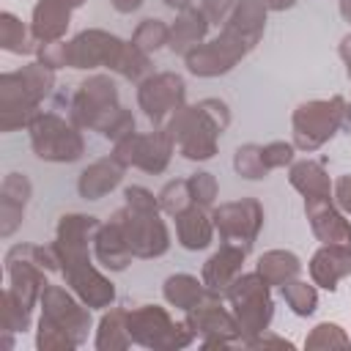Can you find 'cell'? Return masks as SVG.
<instances>
[{"instance_id":"43","label":"cell","mask_w":351,"mask_h":351,"mask_svg":"<svg viewBox=\"0 0 351 351\" xmlns=\"http://www.w3.org/2000/svg\"><path fill=\"white\" fill-rule=\"evenodd\" d=\"M239 3H241V0H203V3H200V11L206 14V19H208L211 25H225V22L230 19V14L236 11Z\"/></svg>"},{"instance_id":"50","label":"cell","mask_w":351,"mask_h":351,"mask_svg":"<svg viewBox=\"0 0 351 351\" xmlns=\"http://www.w3.org/2000/svg\"><path fill=\"white\" fill-rule=\"evenodd\" d=\"M66 3H69V5H71V8H74V11H77V8H82V5H85V0H66Z\"/></svg>"},{"instance_id":"28","label":"cell","mask_w":351,"mask_h":351,"mask_svg":"<svg viewBox=\"0 0 351 351\" xmlns=\"http://www.w3.org/2000/svg\"><path fill=\"white\" fill-rule=\"evenodd\" d=\"M288 181L302 197L335 195V186L329 181V173H326L324 162H315V159H299V162L293 159L291 170H288Z\"/></svg>"},{"instance_id":"8","label":"cell","mask_w":351,"mask_h":351,"mask_svg":"<svg viewBox=\"0 0 351 351\" xmlns=\"http://www.w3.org/2000/svg\"><path fill=\"white\" fill-rule=\"evenodd\" d=\"M27 134H30L33 154L44 162L69 165V162H77L85 154V140H82L80 126L71 118L69 121L60 118L58 112H44L41 110L30 121Z\"/></svg>"},{"instance_id":"39","label":"cell","mask_w":351,"mask_h":351,"mask_svg":"<svg viewBox=\"0 0 351 351\" xmlns=\"http://www.w3.org/2000/svg\"><path fill=\"white\" fill-rule=\"evenodd\" d=\"M156 197H159V208H162V214H167V217H176V214H181L186 206H192V195H189L186 178L167 181V184L159 189Z\"/></svg>"},{"instance_id":"29","label":"cell","mask_w":351,"mask_h":351,"mask_svg":"<svg viewBox=\"0 0 351 351\" xmlns=\"http://www.w3.org/2000/svg\"><path fill=\"white\" fill-rule=\"evenodd\" d=\"M255 271L263 277L266 285L280 288V285H285L288 280H293V277L302 274V261H299V255L291 252V250H269V252H263V255L258 258Z\"/></svg>"},{"instance_id":"40","label":"cell","mask_w":351,"mask_h":351,"mask_svg":"<svg viewBox=\"0 0 351 351\" xmlns=\"http://www.w3.org/2000/svg\"><path fill=\"white\" fill-rule=\"evenodd\" d=\"M186 186H189L192 203H197V206H206V208H211V206L217 203V195H219V184H217L214 173H206V170H200V173H192V176L186 178Z\"/></svg>"},{"instance_id":"15","label":"cell","mask_w":351,"mask_h":351,"mask_svg":"<svg viewBox=\"0 0 351 351\" xmlns=\"http://www.w3.org/2000/svg\"><path fill=\"white\" fill-rule=\"evenodd\" d=\"M214 228L222 241L239 244L244 250H252L258 241V233L263 228V206L255 197H241L230 203H219L211 208Z\"/></svg>"},{"instance_id":"45","label":"cell","mask_w":351,"mask_h":351,"mask_svg":"<svg viewBox=\"0 0 351 351\" xmlns=\"http://www.w3.org/2000/svg\"><path fill=\"white\" fill-rule=\"evenodd\" d=\"M112 3V8L118 11V14H132V11H137L145 0H110Z\"/></svg>"},{"instance_id":"10","label":"cell","mask_w":351,"mask_h":351,"mask_svg":"<svg viewBox=\"0 0 351 351\" xmlns=\"http://www.w3.org/2000/svg\"><path fill=\"white\" fill-rule=\"evenodd\" d=\"M126 236V244L134 258L151 261L162 258L170 250V230L162 219V208H134V206H121L112 214Z\"/></svg>"},{"instance_id":"31","label":"cell","mask_w":351,"mask_h":351,"mask_svg":"<svg viewBox=\"0 0 351 351\" xmlns=\"http://www.w3.org/2000/svg\"><path fill=\"white\" fill-rule=\"evenodd\" d=\"M162 296H165V302H167L170 307H178V310L189 313L192 307H197V304L208 296V291H206L203 280H197L195 274H184V271H181V274H170V277L165 280Z\"/></svg>"},{"instance_id":"33","label":"cell","mask_w":351,"mask_h":351,"mask_svg":"<svg viewBox=\"0 0 351 351\" xmlns=\"http://www.w3.org/2000/svg\"><path fill=\"white\" fill-rule=\"evenodd\" d=\"M280 296L282 302L291 307L293 315L299 318H307L318 310V291H315V282H304L299 277L288 280L285 285H280Z\"/></svg>"},{"instance_id":"42","label":"cell","mask_w":351,"mask_h":351,"mask_svg":"<svg viewBox=\"0 0 351 351\" xmlns=\"http://www.w3.org/2000/svg\"><path fill=\"white\" fill-rule=\"evenodd\" d=\"M36 60L44 63V66L52 69V71H58V69H69V60H66V41L41 44L38 52H36Z\"/></svg>"},{"instance_id":"37","label":"cell","mask_w":351,"mask_h":351,"mask_svg":"<svg viewBox=\"0 0 351 351\" xmlns=\"http://www.w3.org/2000/svg\"><path fill=\"white\" fill-rule=\"evenodd\" d=\"M0 321H3L5 346L11 348V346H14V343H11V335H14V332H25V329H30V324H33V313L25 310V307H19V304L3 291V293H0Z\"/></svg>"},{"instance_id":"38","label":"cell","mask_w":351,"mask_h":351,"mask_svg":"<svg viewBox=\"0 0 351 351\" xmlns=\"http://www.w3.org/2000/svg\"><path fill=\"white\" fill-rule=\"evenodd\" d=\"M348 346H351V337L335 321L315 324L310 329V335L304 337V348H348Z\"/></svg>"},{"instance_id":"22","label":"cell","mask_w":351,"mask_h":351,"mask_svg":"<svg viewBox=\"0 0 351 351\" xmlns=\"http://www.w3.org/2000/svg\"><path fill=\"white\" fill-rule=\"evenodd\" d=\"M310 282H315L324 291H337V285L351 274V247L343 244H321L310 263Z\"/></svg>"},{"instance_id":"2","label":"cell","mask_w":351,"mask_h":351,"mask_svg":"<svg viewBox=\"0 0 351 351\" xmlns=\"http://www.w3.org/2000/svg\"><path fill=\"white\" fill-rule=\"evenodd\" d=\"M69 118L80 129L99 132L107 140H121L134 129V115L118 101V88L107 74H90L82 80L69 101Z\"/></svg>"},{"instance_id":"47","label":"cell","mask_w":351,"mask_h":351,"mask_svg":"<svg viewBox=\"0 0 351 351\" xmlns=\"http://www.w3.org/2000/svg\"><path fill=\"white\" fill-rule=\"evenodd\" d=\"M167 8H173V11H186V8H192V0H162Z\"/></svg>"},{"instance_id":"30","label":"cell","mask_w":351,"mask_h":351,"mask_svg":"<svg viewBox=\"0 0 351 351\" xmlns=\"http://www.w3.org/2000/svg\"><path fill=\"white\" fill-rule=\"evenodd\" d=\"M93 346L96 351H126L134 346L126 326V307H107V313L99 318Z\"/></svg>"},{"instance_id":"26","label":"cell","mask_w":351,"mask_h":351,"mask_svg":"<svg viewBox=\"0 0 351 351\" xmlns=\"http://www.w3.org/2000/svg\"><path fill=\"white\" fill-rule=\"evenodd\" d=\"M173 219H176V239L184 250L197 252V250H206L214 241L217 228H214V217L206 206L192 203L181 214H176Z\"/></svg>"},{"instance_id":"34","label":"cell","mask_w":351,"mask_h":351,"mask_svg":"<svg viewBox=\"0 0 351 351\" xmlns=\"http://www.w3.org/2000/svg\"><path fill=\"white\" fill-rule=\"evenodd\" d=\"M233 170L241 178H250V181H261V178H266L271 173L266 167V162H263V148L258 143H244V145L236 148V154H233Z\"/></svg>"},{"instance_id":"23","label":"cell","mask_w":351,"mask_h":351,"mask_svg":"<svg viewBox=\"0 0 351 351\" xmlns=\"http://www.w3.org/2000/svg\"><path fill=\"white\" fill-rule=\"evenodd\" d=\"M71 5L66 0H38L30 14V30L36 44H52L63 41L69 25H71Z\"/></svg>"},{"instance_id":"41","label":"cell","mask_w":351,"mask_h":351,"mask_svg":"<svg viewBox=\"0 0 351 351\" xmlns=\"http://www.w3.org/2000/svg\"><path fill=\"white\" fill-rule=\"evenodd\" d=\"M263 148V162L269 170H280V167H291L293 156H296V145L293 143H285V140H274V143H266L261 145Z\"/></svg>"},{"instance_id":"35","label":"cell","mask_w":351,"mask_h":351,"mask_svg":"<svg viewBox=\"0 0 351 351\" xmlns=\"http://www.w3.org/2000/svg\"><path fill=\"white\" fill-rule=\"evenodd\" d=\"M112 71L121 74L129 82H143L151 74V55L143 52L140 47H134L132 41H126V47H123V52H121V58H118Z\"/></svg>"},{"instance_id":"48","label":"cell","mask_w":351,"mask_h":351,"mask_svg":"<svg viewBox=\"0 0 351 351\" xmlns=\"http://www.w3.org/2000/svg\"><path fill=\"white\" fill-rule=\"evenodd\" d=\"M340 16L346 22H351V0H340Z\"/></svg>"},{"instance_id":"46","label":"cell","mask_w":351,"mask_h":351,"mask_svg":"<svg viewBox=\"0 0 351 351\" xmlns=\"http://www.w3.org/2000/svg\"><path fill=\"white\" fill-rule=\"evenodd\" d=\"M263 5H266L269 11H288V8L296 5V0H263Z\"/></svg>"},{"instance_id":"27","label":"cell","mask_w":351,"mask_h":351,"mask_svg":"<svg viewBox=\"0 0 351 351\" xmlns=\"http://www.w3.org/2000/svg\"><path fill=\"white\" fill-rule=\"evenodd\" d=\"M208 27H211V22L206 19V14L192 5V8L181 11V14L176 16V22L170 25L167 47H170L173 52H178V55H186L189 49H195L197 44L206 41Z\"/></svg>"},{"instance_id":"19","label":"cell","mask_w":351,"mask_h":351,"mask_svg":"<svg viewBox=\"0 0 351 351\" xmlns=\"http://www.w3.org/2000/svg\"><path fill=\"white\" fill-rule=\"evenodd\" d=\"M63 277H66V285L90 310H107V307H112V302H115V285L90 261H82V263H74V266L63 269Z\"/></svg>"},{"instance_id":"12","label":"cell","mask_w":351,"mask_h":351,"mask_svg":"<svg viewBox=\"0 0 351 351\" xmlns=\"http://www.w3.org/2000/svg\"><path fill=\"white\" fill-rule=\"evenodd\" d=\"M173 151H176V145H173V137L167 134V129H154L145 134L132 132V134L112 143V156L126 170L137 167V170L151 173V176H159L167 170Z\"/></svg>"},{"instance_id":"25","label":"cell","mask_w":351,"mask_h":351,"mask_svg":"<svg viewBox=\"0 0 351 351\" xmlns=\"http://www.w3.org/2000/svg\"><path fill=\"white\" fill-rule=\"evenodd\" d=\"M123 173H126V167H123L112 154H110V156H101V159L90 162V165L80 173V178H77V192H80V197H85V200H101V197L110 195L115 186H121Z\"/></svg>"},{"instance_id":"14","label":"cell","mask_w":351,"mask_h":351,"mask_svg":"<svg viewBox=\"0 0 351 351\" xmlns=\"http://www.w3.org/2000/svg\"><path fill=\"white\" fill-rule=\"evenodd\" d=\"M225 296L208 293L197 307H192L186 313V324L195 332V337H200L203 348H230L241 343V332H239V321L233 315V310H228L222 304Z\"/></svg>"},{"instance_id":"20","label":"cell","mask_w":351,"mask_h":351,"mask_svg":"<svg viewBox=\"0 0 351 351\" xmlns=\"http://www.w3.org/2000/svg\"><path fill=\"white\" fill-rule=\"evenodd\" d=\"M247 252L244 247L239 244H230V241H222V247L203 263V271H200V280L206 285L208 293H217V296H225L228 288L233 285V280L241 274V266L247 261Z\"/></svg>"},{"instance_id":"6","label":"cell","mask_w":351,"mask_h":351,"mask_svg":"<svg viewBox=\"0 0 351 351\" xmlns=\"http://www.w3.org/2000/svg\"><path fill=\"white\" fill-rule=\"evenodd\" d=\"M346 104L348 101L343 96L302 101L291 115V132H293L296 151L313 154L321 145H326L346 126Z\"/></svg>"},{"instance_id":"4","label":"cell","mask_w":351,"mask_h":351,"mask_svg":"<svg viewBox=\"0 0 351 351\" xmlns=\"http://www.w3.org/2000/svg\"><path fill=\"white\" fill-rule=\"evenodd\" d=\"M55 88V71L33 60L16 71L0 74V129L16 132L27 129L41 112V101Z\"/></svg>"},{"instance_id":"11","label":"cell","mask_w":351,"mask_h":351,"mask_svg":"<svg viewBox=\"0 0 351 351\" xmlns=\"http://www.w3.org/2000/svg\"><path fill=\"white\" fill-rule=\"evenodd\" d=\"M3 263H5V280H8L3 291L19 307L33 313V307L41 299V291L47 288V274H49L36 258V244H14L5 252Z\"/></svg>"},{"instance_id":"32","label":"cell","mask_w":351,"mask_h":351,"mask_svg":"<svg viewBox=\"0 0 351 351\" xmlns=\"http://www.w3.org/2000/svg\"><path fill=\"white\" fill-rule=\"evenodd\" d=\"M0 49L11 52V55H36L38 52V44L33 38L30 25H25L11 11L0 14Z\"/></svg>"},{"instance_id":"7","label":"cell","mask_w":351,"mask_h":351,"mask_svg":"<svg viewBox=\"0 0 351 351\" xmlns=\"http://www.w3.org/2000/svg\"><path fill=\"white\" fill-rule=\"evenodd\" d=\"M225 299L239 321L241 346L269 329L274 318V299H271V285H266L258 271H241L228 288Z\"/></svg>"},{"instance_id":"5","label":"cell","mask_w":351,"mask_h":351,"mask_svg":"<svg viewBox=\"0 0 351 351\" xmlns=\"http://www.w3.org/2000/svg\"><path fill=\"white\" fill-rule=\"evenodd\" d=\"M126 326H129L132 343L148 351H178L197 340L189 324L173 321L162 304L126 307Z\"/></svg>"},{"instance_id":"51","label":"cell","mask_w":351,"mask_h":351,"mask_svg":"<svg viewBox=\"0 0 351 351\" xmlns=\"http://www.w3.org/2000/svg\"><path fill=\"white\" fill-rule=\"evenodd\" d=\"M346 74H348V80H351V58H346Z\"/></svg>"},{"instance_id":"18","label":"cell","mask_w":351,"mask_h":351,"mask_svg":"<svg viewBox=\"0 0 351 351\" xmlns=\"http://www.w3.org/2000/svg\"><path fill=\"white\" fill-rule=\"evenodd\" d=\"M304 217L310 222L313 236L321 244L351 247V222H348V214L335 203V195L304 197Z\"/></svg>"},{"instance_id":"16","label":"cell","mask_w":351,"mask_h":351,"mask_svg":"<svg viewBox=\"0 0 351 351\" xmlns=\"http://www.w3.org/2000/svg\"><path fill=\"white\" fill-rule=\"evenodd\" d=\"M123 47L126 41L118 38L115 33L88 27V30H80L71 41H66V60H69V69H82V71L110 69L112 71Z\"/></svg>"},{"instance_id":"1","label":"cell","mask_w":351,"mask_h":351,"mask_svg":"<svg viewBox=\"0 0 351 351\" xmlns=\"http://www.w3.org/2000/svg\"><path fill=\"white\" fill-rule=\"evenodd\" d=\"M41 318L36 324L38 351H71L88 343L90 335V307L69 288L47 282L38 299Z\"/></svg>"},{"instance_id":"44","label":"cell","mask_w":351,"mask_h":351,"mask_svg":"<svg viewBox=\"0 0 351 351\" xmlns=\"http://www.w3.org/2000/svg\"><path fill=\"white\" fill-rule=\"evenodd\" d=\"M335 203L351 217V176H340L335 181Z\"/></svg>"},{"instance_id":"36","label":"cell","mask_w":351,"mask_h":351,"mask_svg":"<svg viewBox=\"0 0 351 351\" xmlns=\"http://www.w3.org/2000/svg\"><path fill=\"white\" fill-rule=\"evenodd\" d=\"M167 38H170V25L162 19H143L132 33V44L148 55L167 47Z\"/></svg>"},{"instance_id":"9","label":"cell","mask_w":351,"mask_h":351,"mask_svg":"<svg viewBox=\"0 0 351 351\" xmlns=\"http://www.w3.org/2000/svg\"><path fill=\"white\" fill-rule=\"evenodd\" d=\"M252 49H255V44L247 36H241L233 25L225 22L219 36L189 49L184 55V63L195 77H219V74H228L230 69H236V63H241Z\"/></svg>"},{"instance_id":"24","label":"cell","mask_w":351,"mask_h":351,"mask_svg":"<svg viewBox=\"0 0 351 351\" xmlns=\"http://www.w3.org/2000/svg\"><path fill=\"white\" fill-rule=\"evenodd\" d=\"M93 258L99 261V266H104L110 271H123L132 263L134 255H132L123 228L115 217H110L107 222L99 225V230L93 236Z\"/></svg>"},{"instance_id":"17","label":"cell","mask_w":351,"mask_h":351,"mask_svg":"<svg viewBox=\"0 0 351 351\" xmlns=\"http://www.w3.org/2000/svg\"><path fill=\"white\" fill-rule=\"evenodd\" d=\"M99 225L101 222L90 214H63L58 219L52 247L58 252L60 271L74 266V263L90 261V244H93V236H96Z\"/></svg>"},{"instance_id":"49","label":"cell","mask_w":351,"mask_h":351,"mask_svg":"<svg viewBox=\"0 0 351 351\" xmlns=\"http://www.w3.org/2000/svg\"><path fill=\"white\" fill-rule=\"evenodd\" d=\"M343 129H351V101L346 104V126Z\"/></svg>"},{"instance_id":"21","label":"cell","mask_w":351,"mask_h":351,"mask_svg":"<svg viewBox=\"0 0 351 351\" xmlns=\"http://www.w3.org/2000/svg\"><path fill=\"white\" fill-rule=\"evenodd\" d=\"M33 184L25 173H8L0 184V236L11 239L25 219V208L30 203Z\"/></svg>"},{"instance_id":"3","label":"cell","mask_w":351,"mask_h":351,"mask_svg":"<svg viewBox=\"0 0 351 351\" xmlns=\"http://www.w3.org/2000/svg\"><path fill=\"white\" fill-rule=\"evenodd\" d=\"M230 126V107L222 99H200L184 104L162 129L173 137L176 151L189 162H206L217 154L219 134Z\"/></svg>"},{"instance_id":"13","label":"cell","mask_w":351,"mask_h":351,"mask_svg":"<svg viewBox=\"0 0 351 351\" xmlns=\"http://www.w3.org/2000/svg\"><path fill=\"white\" fill-rule=\"evenodd\" d=\"M184 104H186V82L176 71L148 74L143 82H137V107L156 129H162Z\"/></svg>"}]
</instances>
